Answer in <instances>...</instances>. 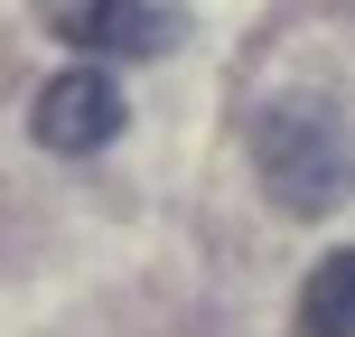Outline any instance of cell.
Returning <instances> with one entry per match:
<instances>
[{
  "label": "cell",
  "instance_id": "6da1fadb",
  "mask_svg": "<svg viewBox=\"0 0 355 337\" xmlns=\"http://www.w3.org/2000/svg\"><path fill=\"white\" fill-rule=\"evenodd\" d=\"M252 160H262L271 206H290V215H337L355 188V141L327 94H271L252 113Z\"/></svg>",
  "mask_w": 355,
  "mask_h": 337
},
{
  "label": "cell",
  "instance_id": "7a4b0ae2",
  "mask_svg": "<svg viewBox=\"0 0 355 337\" xmlns=\"http://www.w3.org/2000/svg\"><path fill=\"white\" fill-rule=\"evenodd\" d=\"M28 131H37V150H103L112 131H122V85H112L103 66L56 75V85H37Z\"/></svg>",
  "mask_w": 355,
  "mask_h": 337
},
{
  "label": "cell",
  "instance_id": "3957f363",
  "mask_svg": "<svg viewBox=\"0 0 355 337\" xmlns=\"http://www.w3.org/2000/svg\"><path fill=\"white\" fill-rule=\"evenodd\" d=\"M47 10V28L66 38V47H85V56H122V47H159V10L150 0H37Z\"/></svg>",
  "mask_w": 355,
  "mask_h": 337
},
{
  "label": "cell",
  "instance_id": "277c9868",
  "mask_svg": "<svg viewBox=\"0 0 355 337\" xmlns=\"http://www.w3.org/2000/svg\"><path fill=\"white\" fill-rule=\"evenodd\" d=\"M300 337H355V244L300 281Z\"/></svg>",
  "mask_w": 355,
  "mask_h": 337
}]
</instances>
